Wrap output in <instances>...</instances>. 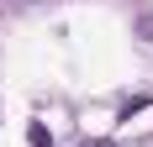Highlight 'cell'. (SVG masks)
Listing matches in <instances>:
<instances>
[{"label": "cell", "instance_id": "1", "mask_svg": "<svg viewBox=\"0 0 153 147\" xmlns=\"http://www.w3.org/2000/svg\"><path fill=\"white\" fill-rule=\"evenodd\" d=\"M27 142H32V147H53V137H48L42 121H32V126H27Z\"/></svg>", "mask_w": 153, "mask_h": 147}, {"label": "cell", "instance_id": "2", "mask_svg": "<svg viewBox=\"0 0 153 147\" xmlns=\"http://www.w3.org/2000/svg\"><path fill=\"white\" fill-rule=\"evenodd\" d=\"M143 32H148V37H153V16H143Z\"/></svg>", "mask_w": 153, "mask_h": 147}, {"label": "cell", "instance_id": "3", "mask_svg": "<svg viewBox=\"0 0 153 147\" xmlns=\"http://www.w3.org/2000/svg\"><path fill=\"white\" fill-rule=\"evenodd\" d=\"M79 147H106V142H79Z\"/></svg>", "mask_w": 153, "mask_h": 147}]
</instances>
